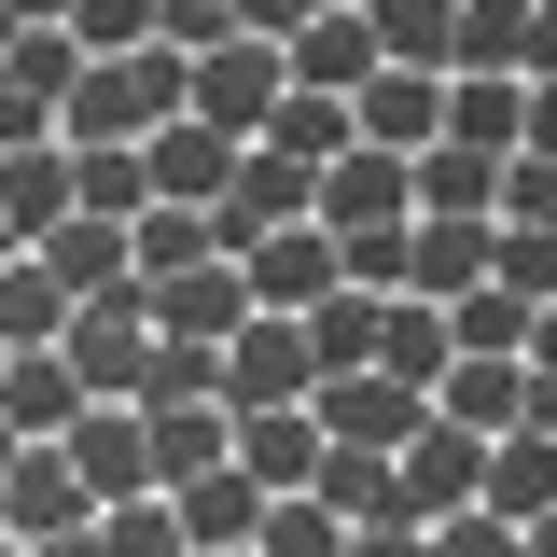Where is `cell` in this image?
Returning a JSON list of instances; mask_svg holds the SVG:
<instances>
[{
  "label": "cell",
  "instance_id": "6da1fadb",
  "mask_svg": "<svg viewBox=\"0 0 557 557\" xmlns=\"http://www.w3.org/2000/svg\"><path fill=\"white\" fill-rule=\"evenodd\" d=\"M70 376H84V391H98V405H139V391H153V293H84V307H70Z\"/></svg>",
  "mask_w": 557,
  "mask_h": 557
},
{
  "label": "cell",
  "instance_id": "7a4b0ae2",
  "mask_svg": "<svg viewBox=\"0 0 557 557\" xmlns=\"http://www.w3.org/2000/svg\"><path fill=\"white\" fill-rule=\"evenodd\" d=\"M278 98H293V42H265V28H237V42H209L196 57V112L223 139H265Z\"/></svg>",
  "mask_w": 557,
  "mask_h": 557
},
{
  "label": "cell",
  "instance_id": "3957f363",
  "mask_svg": "<svg viewBox=\"0 0 557 557\" xmlns=\"http://www.w3.org/2000/svg\"><path fill=\"white\" fill-rule=\"evenodd\" d=\"M223 405H321V348H307L293 307H251L223 335Z\"/></svg>",
  "mask_w": 557,
  "mask_h": 557
},
{
  "label": "cell",
  "instance_id": "277c9868",
  "mask_svg": "<svg viewBox=\"0 0 557 557\" xmlns=\"http://www.w3.org/2000/svg\"><path fill=\"white\" fill-rule=\"evenodd\" d=\"M209 223H223V251H251V237H278V223H321V168H307V153H278V139H251V153H237V182L209 196Z\"/></svg>",
  "mask_w": 557,
  "mask_h": 557
},
{
  "label": "cell",
  "instance_id": "5b68a950",
  "mask_svg": "<svg viewBox=\"0 0 557 557\" xmlns=\"http://www.w3.org/2000/svg\"><path fill=\"white\" fill-rule=\"evenodd\" d=\"M321 223H335V237H391V223H418V153L348 139L335 168H321Z\"/></svg>",
  "mask_w": 557,
  "mask_h": 557
},
{
  "label": "cell",
  "instance_id": "8992f818",
  "mask_svg": "<svg viewBox=\"0 0 557 557\" xmlns=\"http://www.w3.org/2000/svg\"><path fill=\"white\" fill-rule=\"evenodd\" d=\"M0 516H14V544H57V530H98V487L70 474L57 432H28V446H14V474H0Z\"/></svg>",
  "mask_w": 557,
  "mask_h": 557
},
{
  "label": "cell",
  "instance_id": "52a82bcc",
  "mask_svg": "<svg viewBox=\"0 0 557 557\" xmlns=\"http://www.w3.org/2000/svg\"><path fill=\"white\" fill-rule=\"evenodd\" d=\"M460 502H487V432H460V418L432 405L405 432V516L432 530V516H460Z\"/></svg>",
  "mask_w": 557,
  "mask_h": 557
},
{
  "label": "cell",
  "instance_id": "ba28073f",
  "mask_svg": "<svg viewBox=\"0 0 557 557\" xmlns=\"http://www.w3.org/2000/svg\"><path fill=\"white\" fill-rule=\"evenodd\" d=\"M237 265H251V307H293V321H307V307L348 278V237L335 223H278V237H251Z\"/></svg>",
  "mask_w": 557,
  "mask_h": 557
},
{
  "label": "cell",
  "instance_id": "9c48e42d",
  "mask_svg": "<svg viewBox=\"0 0 557 557\" xmlns=\"http://www.w3.org/2000/svg\"><path fill=\"white\" fill-rule=\"evenodd\" d=\"M57 446H70V474L98 487V516H112V502H139V487H153V432H139V405H84V418H70V432H57Z\"/></svg>",
  "mask_w": 557,
  "mask_h": 557
},
{
  "label": "cell",
  "instance_id": "30bf717a",
  "mask_svg": "<svg viewBox=\"0 0 557 557\" xmlns=\"http://www.w3.org/2000/svg\"><path fill=\"white\" fill-rule=\"evenodd\" d=\"M237 321H251V265H237V251H209V265H168L153 278V335H237Z\"/></svg>",
  "mask_w": 557,
  "mask_h": 557
},
{
  "label": "cell",
  "instance_id": "8fae6325",
  "mask_svg": "<svg viewBox=\"0 0 557 557\" xmlns=\"http://www.w3.org/2000/svg\"><path fill=\"white\" fill-rule=\"evenodd\" d=\"M348 112H362V139H376V153H432V139H446V70L391 57L362 98H348Z\"/></svg>",
  "mask_w": 557,
  "mask_h": 557
},
{
  "label": "cell",
  "instance_id": "7c38bea8",
  "mask_svg": "<svg viewBox=\"0 0 557 557\" xmlns=\"http://www.w3.org/2000/svg\"><path fill=\"white\" fill-rule=\"evenodd\" d=\"M418 418H432V391H405L391 362H362V376H321V432H335V446H405Z\"/></svg>",
  "mask_w": 557,
  "mask_h": 557
},
{
  "label": "cell",
  "instance_id": "4fadbf2b",
  "mask_svg": "<svg viewBox=\"0 0 557 557\" xmlns=\"http://www.w3.org/2000/svg\"><path fill=\"white\" fill-rule=\"evenodd\" d=\"M0 209H14V237L42 251L70 209H84V153H70V139H28V153H0Z\"/></svg>",
  "mask_w": 557,
  "mask_h": 557
},
{
  "label": "cell",
  "instance_id": "5bb4252c",
  "mask_svg": "<svg viewBox=\"0 0 557 557\" xmlns=\"http://www.w3.org/2000/svg\"><path fill=\"white\" fill-rule=\"evenodd\" d=\"M432 405L460 418V432H487V446H502V432L530 418V362H502V348H460V362L432 376Z\"/></svg>",
  "mask_w": 557,
  "mask_h": 557
},
{
  "label": "cell",
  "instance_id": "9a60e30c",
  "mask_svg": "<svg viewBox=\"0 0 557 557\" xmlns=\"http://www.w3.org/2000/svg\"><path fill=\"white\" fill-rule=\"evenodd\" d=\"M487 251H502V223H474V209H418V237H405V293H474Z\"/></svg>",
  "mask_w": 557,
  "mask_h": 557
},
{
  "label": "cell",
  "instance_id": "2e32d148",
  "mask_svg": "<svg viewBox=\"0 0 557 557\" xmlns=\"http://www.w3.org/2000/svg\"><path fill=\"white\" fill-rule=\"evenodd\" d=\"M376 70H391V42H376V14H362V0H335L321 28H293V84H335V98H362Z\"/></svg>",
  "mask_w": 557,
  "mask_h": 557
},
{
  "label": "cell",
  "instance_id": "e0dca14e",
  "mask_svg": "<svg viewBox=\"0 0 557 557\" xmlns=\"http://www.w3.org/2000/svg\"><path fill=\"white\" fill-rule=\"evenodd\" d=\"M139 432H153V487H196L237 460V405H139Z\"/></svg>",
  "mask_w": 557,
  "mask_h": 557
},
{
  "label": "cell",
  "instance_id": "ac0fdd59",
  "mask_svg": "<svg viewBox=\"0 0 557 557\" xmlns=\"http://www.w3.org/2000/svg\"><path fill=\"white\" fill-rule=\"evenodd\" d=\"M237 153H251V139H223L209 112H168V126H153V182H168L182 209H209L223 182H237Z\"/></svg>",
  "mask_w": 557,
  "mask_h": 557
},
{
  "label": "cell",
  "instance_id": "d6986e66",
  "mask_svg": "<svg viewBox=\"0 0 557 557\" xmlns=\"http://www.w3.org/2000/svg\"><path fill=\"white\" fill-rule=\"evenodd\" d=\"M321 446H335L321 405H237V460H251L265 487H307V474H321Z\"/></svg>",
  "mask_w": 557,
  "mask_h": 557
},
{
  "label": "cell",
  "instance_id": "ffe728a7",
  "mask_svg": "<svg viewBox=\"0 0 557 557\" xmlns=\"http://www.w3.org/2000/svg\"><path fill=\"white\" fill-rule=\"evenodd\" d=\"M84 405H98V391L70 376V348H14V362H0V418H14V432H70Z\"/></svg>",
  "mask_w": 557,
  "mask_h": 557
},
{
  "label": "cell",
  "instance_id": "44dd1931",
  "mask_svg": "<svg viewBox=\"0 0 557 557\" xmlns=\"http://www.w3.org/2000/svg\"><path fill=\"white\" fill-rule=\"evenodd\" d=\"M42 265H57L70 293H126V278H139V223H98V209H70L57 237H42Z\"/></svg>",
  "mask_w": 557,
  "mask_h": 557
},
{
  "label": "cell",
  "instance_id": "7402d4cb",
  "mask_svg": "<svg viewBox=\"0 0 557 557\" xmlns=\"http://www.w3.org/2000/svg\"><path fill=\"white\" fill-rule=\"evenodd\" d=\"M446 139L516 153V139H530V84H516V70H446Z\"/></svg>",
  "mask_w": 557,
  "mask_h": 557
},
{
  "label": "cell",
  "instance_id": "603a6c76",
  "mask_svg": "<svg viewBox=\"0 0 557 557\" xmlns=\"http://www.w3.org/2000/svg\"><path fill=\"white\" fill-rule=\"evenodd\" d=\"M168 502H182V530H196V544H251V530H265V502H278V487L251 474V460H223V474L168 487Z\"/></svg>",
  "mask_w": 557,
  "mask_h": 557
},
{
  "label": "cell",
  "instance_id": "cb8c5ba5",
  "mask_svg": "<svg viewBox=\"0 0 557 557\" xmlns=\"http://www.w3.org/2000/svg\"><path fill=\"white\" fill-rule=\"evenodd\" d=\"M502 168H516V153H487V139H432V153H418V209H474V223H502Z\"/></svg>",
  "mask_w": 557,
  "mask_h": 557
},
{
  "label": "cell",
  "instance_id": "d4e9b609",
  "mask_svg": "<svg viewBox=\"0 0 557 557\" xmlns=\"http://www.w3.org/2000/svg\"><path fill=\"white\" fill-rule=\"evenodd\" d=\"M376 335H391V293H362V278H335V293L307 307V348H321V376H362V362H376Z\"/></svg>",
  "mask_w": 557,
  "mask_h": 557
},
{
  "label": "cell",
  "instance_id": "484cf974",
  "mask_svg": "<svg viewBox=\"0 0 557 557\" xmlns=\"http://www.w3.org/2000/svg\"><path fill=\"white\" fill-rule=\"evenodd\" d=\"M321 502H335L348 530H362V516H405V446H321Z\"/></svg>",
  "mask_w": 557,
  "mask_h": 557
},
{
  "label": "cell",
  "instance_id": "4316f807",
  "mask_svg": "<svg viewBox=\"0 0 557 557\" xmlns=\"http://www.w3.org/2000/svg\"><path fill=\"white\" fill-rule=\"evenodd\" d=\"M70 307H84V293H70L42 251H14V265H0V348H57V335H70Z\"/></svg>",
  "mask_w": 557,
  "mask_h": 557
},
{
  "label": "cell",
  "instance_id": "83f0119b",
  "mask_svg": "<svg viewBox=\"0 0 557 557\" xmlns=\"http://www.w3.org/2000/svg\"><path fill=\"white\" fill-rule=\"evenodd\" d=\"M376 362H391L405 391H432V376L460 362V321H446V293H391V335H376Z\"/></svg>",
  "mask_w": 557,
  "mask_h": 557
},
{
  "label": "cell",
  "instance_id": "f1b7e54d",
  "mask_svg": "<svg viewBox=\"0 0 557 557\" xmlns=\"http://www.w3.org/2000/svg\"><path fill=\"white\" fill-rule=\"evenodd\" d=\"M70 153H84V209H98V223H139V209L168 196V182H153V139H70Z\"/></svg>",
  "mask_w": 557,
  "mask_h": 557
},
{
  "label": "cell",
  "instance_id": "f546056e",
  "mask_svg": "<svg viewBox=\"0 0 557 557\" xmlns=\"http://www.w3.org/2000/svg\"><path fill=\"white\" fill-rule=\"evenodd\" d=\"M487 502H502V516H544V502H557V432L516 418V432L487 446Z\"/></svg>",
  "mask_w": 557,
  "mask_h": 557
},
{
  "label": "cell",
  "instance_id": "4dcf8cb0",
  "mask_svg": "<svg viewBox=\"0 0 557 557\" xmlns=\"http://www.w3.org/2000/svg\"><path fill=\"white\" fill-rule=\"evenodd\" d=\"M446 70H516V84H530V0H460Z\"/></svg>",
  "mask_w": 557,
  "mask_h": 557
},
{
  "label": "cell",
  "instance_id": "1f68e13d",
  "mask_svg": "<svg viewBox=\"0 0 557 557\" xmlns=\"http://www.w3.org/2000/svg\"><path fill=\"white\" fill-rule=\"evenodd\" d=\"M278 153H307V168H335V153H348V139H362V112H348V98H335V84H293V98H278Z\"/></svg>",
  "mask_w": 557,
  "mask_h": 557
},
{
  "label": "cell",
  "instance_id": "d6a6232c",
  "mask_svg": "<svg viewBox=\"0 0 557 557\" xmlns=\"http://www.w3.org/2000/svg\"><path fill=\"white\" fill-rule=\"evenodd\" d=\"M209 251H223V223H209V209H182V196L139 209V293H153L168 265H209Z\"/></svg>",
  "mask_w": 557,
  "mask_h": 557
},
{
  "label": "cell",
  "instance_id": "836d02e7",
  "mask_svg": "<svg viewBox=\"0 0 557 557\" xmlns=\"http://www.w3.org/2000/svg\"><path fill=\"white\" fill-rule=\"evenodd\" d=\"M530 307H544V293H502V278H474V293H446V321H460V348H502V362H530Z\"/></svg>",
  "mask_w": 557,
  "mask_h": 557
},
{
  "label": "cell",
  "instance_id": "e575fe53",
  "mask_svg": "<svg viewBox=\"0 0 557 557\" xmlns=\"http://www.w3.org/2000/svg\"><path fill=\"white\" fill-rule=\"evenodd\" d=\"M98 557H196V530H182V502H168V487H139V502L98 516Z\"/></svg>",
  "mask_w": 557,
  "mask_h": 557
},
{
  "label": "cell",
  "instance_id": "d590c367",
  "mask_svg": "<svg viewBox=\"0 0 557 557\" xmlns=\"http://www.w3.org/2000/svg\"><path fill=\"white\" fill-rule=\"evenodd\" d=\"M251 544H265V557H348V516L321 502V487H278V502H265V530H251Z\"/></svg>",
  "mask_w": 557,
  "mask_h": 557
},
{
  "label": "cell",
  "instance_id": "8d00e7d4",
  "mask_svg": "<svg viewBox=\"0 0 557 557\" xmlns=\"http://www.w3.org/2000/svg\"><path fill=\"white\" fill-rule=\"evenodd\" d=\"M362 14H376V42L418 57V70H446V42H460V0H362Z\"/></svg>",
  "mask_w": 557,
  "mask_h": 557
},
{
  "label": "cell",
  "instance_id": "74e56055",
  "mask_svg": "<svg viewBox=\"0 0 557 557\" xmlns=\"http://www.w3.org/2000/svg\"><path fill=\"white\" fill-rule=\"evenodd\" d=\"M139 405H223V348L209 335H153V391Z\"/></svg>",
  "mask_w": 557,
  "mask_h": 557
},
{
  "label": "cell",
  "instance_id": "f35d334b",
  "mask_svg": "<svg viewBox=\"0 0 557 557\" xmlns=\"http://www.w3.org/2000/svg\"><path fill=\"white\" fill-rule=\"evenodd\" d=\"M153 28H168V0H70V42L84 57H139Z\"/></svg>",
  "mask_w": 557,
  "mask_h": 557
},
{
  "label": "cell",
  "instance_id": "ab89813d",
  "mask_svg": "<svg viewBox=\"0 0 557 557\" xmlns=\"http://www.w3.org/2000/svg\"><path fill=\"white\" fill-rule=\"evenodd\" d=\"M432 557H530V516H502V502H460V516H432Z\"/></svg>",
  "mask_w": 557,
  "mask_h": 557
},
{
  "label": "cell",
  "instance_id": "60d3db41",
  "mask_svg": "<svg viewBox=\"0 0 557 557\" xmlns=\"http://www.w3.org/2000/svg\"><path fill=\"white\" fill-rule=\"evenodd\" d=\"M28 139H70V126H57V84L0 70V153H28Z\"/></svg>",
  "mask_w": 557,
  "mask_h": 557
},
{
  "label": "cell",
  "instance_id": "b9f144b4",
  "mask_svg": "<svg viewBox=\"0 0 557 557\" xmlns=\"http://www.w3.org/2000/svg\"><path fill=\"white\" fill-rule=\"evenodd\" d=\"M502 223H557V153H516L502 168Z\"/></svg>",
  "mask_w": 557,
  "mask_h": 557
},
{
  "label": "cell",
  "instance_id": "7bdbcfd3",
  "mask_svg": "<svg viewBox=\"0 0 557 557\" xmlns=\"http://www.w3.org/2000/svg\"><path fill=\"white\" fill-rule=\"evenodd\" d=\"M405 237H418V223H391V237H348V278H362V293H405Z\"/></svg>",
  "mask_w": 557,
  "mask_h": 557
},
{
  "label": "cell",
  "instance_id": "ee69618b",
  "mask_svg": "<svg viewBox=\"0 0 557 557\" xmlns=\"http://www.w3.org/2000/svg\"><path fill=\"white\" fill-rule=\"evenodd\" d=\"M348 557H432V530H418V516H362V530H348Z\"/></svg>",
  "mask_w": 557,
  "mask_h": 557
},
{
  "label": "cell",
  "instance_id": "f6af8a7d",
  "mask_svg": "<svg viewBox=\"0 0 557 557\" xmlns=\"http://www.w3.org/2000/svg\"><path fill=\"white\" fill-rule=\"evenodd\" d=\"M335 0H237V28H265V42H293V28H321Z\"/></svg>",
  "mask_w": 557,
  "mask_h": 557
},
{
  "label": "cell",
  "instance_id": "bcb514c9",
  "mask_svg": "<svg viewBox=\"0 0 557 557\" xmlns=\"http://www.w3.org/2000/svg\"><path fill=\"white\" fill-rule=\"evenodd\" d=\"M516 153H557V70L530 84V139H516Z\"/></svg>",
  "mask_w": 557,
  "mask_h": 557
},
{
  "label": "cell",
  "instance_id": "7dc6e473",
  "mask_svg": "<svg viewBox=\"0 0 557 557\" xmlns=\"http://www.w3.org/2000/svg\"><path fill=\"white\" fill-rule=\"evenodd\" d=\"M557 70V0H530V84Z\"/></svg>",
  "mask_w": 557,
  "mask_h": 557
},
{
  "label": "cell",
  "instance_id": "c3c4849f",
  "mask_svg": "<svg viewBox=\"0 0 557 557\" xmlns=\"http://www.w3.org/2000/svg\"><path fill=\"white\" fill-rule=\"evenodd\" d=\"M530 432H557V362H530Z\"/></svg>",
  "mask_w": 557,
  "mask_h": 557
},
{
  "label": "cell",
  "instance_id": "681fc988",
  "mask_svg": "<svg viewBox=\"0 0 557 557\" xmlns=\"http://www.w3.org/2000/svg\"><path fill=\"white\" fill-rule=\"evenodd\" d=\"M530 362H557V293H544V307H530Z\"/></svg>",
  "mask_w": 557,
  "mask_h": 557
},
{
  "label": "cell",
  "instance_id": "f907efd6",
  "mask_svg": "<svg viewBox=\"0 0 557 557\" xmlns=\"http://www.w3.org/2000/svg\"><path fill=\"white\" fill-rule=\"evenodd\" d=\"M14 14H28V28H70V0H14Z\"/></svg>",
  "mask_w": 557,
  "mask_h": 557
},
{
  "label": "cell",
  "instance_id": "816d5d0a",
  "mask_svg": "<svg viewBox=\"0 0 557 557\" xmlns=\"http://www.w3.org/2000/svg\"><path fill=\"white\" fill-rule=\"evenodd\" d=\"M530 557H557V502H544V516H530Z\"/></svg>",
  "mask_w": 557,
  "mask_h": 557
},
{
  "label": "cell",
  "instance_id": "f5cc1de1",
  "mask_svg": "<svg viewBox=\"0 0 557 557\" xmlns=\"http://www.w3.org/2000/svg\"><path fill=\"white\" fill-rule=\"evenodd\" d=\"M14 42H28V14H14V0H0V57H14Z\"/></svg>",
  "mask_w": 557,
  "mask_h": 557
},
{
  "label": "cell",
  "instance_id": "db71d44e",
  "mask_svg": "<svg viewBox=\"0 0 557 557\" xmlns=\"http://www.w3.org/2000/svg\"><path fill=\"white\" fill-rule=\"evenodd\" d=\"M14 446H28V432H14V418H0V474H14Z\"/></svg>",
  "mask_w": 557,
  "mask_h": 557
},
{
  "label": "cell",
  "instance_id": "11a10c76",
  "mask_svg": "<svg viewBox=\"0 0 557 557\" xmlns=\"http://www.w3.org/2000/svg\"><path fill=\"white\" fill-rule=\"evenodd\" d=\"M14 251H28V237H14V209H0V265H14Z\"/></svg>",
  "mask_w": 557,
  "mask_h": 557
},
{
  "label": "cell",
  "instance_id": "9f6ffc18",
  "mask_svg": "<svg viewBox=\"0 0 557 557\" xmlns=\"http://www.w3.org/2000/svg\"><path fill=\"white\" fill-rule=\"evenodd\" d=\"M196 557H265V544H196Z\"/></svg>",
  "mask_w": 557,
  "mask_h": 557
},
{
  "label": "cell",
  "instance_id": "6f0895ef",
  "mask_svg": "<svg viewBox=\"0 0 557 557\" xmlns=\"http://www.w3.org/2000/svg\"><path fill=\"white\" fill-rule=\"evenodd\" d=\"M0 544H14V516H0Z\"/></svg>",
  "mask_w": 557,
  "mask_h": 557
}]
</instances>
